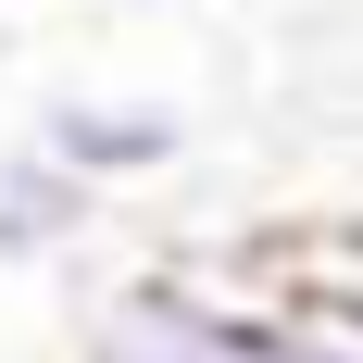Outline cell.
Masks as SVG:
<instances>
[{"instance_id":"7a4b0ae2","label":"cell","mask_w":363,"mask_h":363,"mask_svg":"<svg viewBox=\"0 0 363 363\" xmlns=\"http://www.w3.org/2000/svg\"><path fill=\"white\" fill-rule=\"evenodd\" d=\"M101 201H113V188H88L75 163H50L38 138H0V263H13V276H26V263L88 251Z\"/></svg>"},{"instance_id":"6da1fadb","label":"cell","mask_w":363,"mask_h":363,"mask_svg":"<svg viewBox=\"0 0 363 363\" xmlns=\"http://www.w3.org/2000/svg\"><path fill=\"white\" fill-rule=\"evenodd\" d=\"M26 138L50 163H75L88 188H138V176H176L188 163V113L176 101H113V88H63V101H38Z\"/></svg>"}]
</instances>
